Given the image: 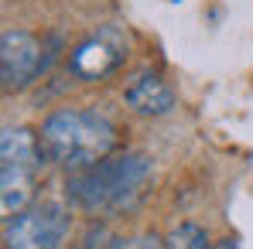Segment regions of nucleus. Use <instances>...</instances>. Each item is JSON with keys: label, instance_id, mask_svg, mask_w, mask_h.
<instances>
[{"label": "nucleus", "instance_id": "20e7f679", "mask_svg": "<svg viewBox=\"0 0 253 249\" xmlns=\"http://www.w3.org/2000/svg\"><path fill=\"white\" fill-rule=\"evenodd\" d=\"M44 65H48L44 44L35 35L14 31V28H7L0 35V82L7 92L28 89L44 72Z\"/></svg>", "mask_w": 253, "mask_h": 249}, {"label": "nucleus", "instance_id": "7ed1b4c3", "mask_svg": "<svg viewBox=\"0 0 253 249\" xmlns=\"http://www.w3.org/2000/svg\"><path fill=\"white\" fill-rule=\"evenodd\" d=\"M69 212L58 202H42L24 212H17L14 218H7L3 229V243L7 249H62L69 239Z\"/></svg>", "mask_w": 253, "mask_h": 249}, {"label": "nucleus", "instance_id": "9b49d317", "mask_svg": "<svg viewBox=\"0 0 253 249\" xmlns=\"http://www.w3.org/2000/svg\"><path fill=\"white\" fill-rule=\"evenodd\" d=\"M113 249H165V239L154 232H140L130 239H113Z\"/></svg>", "mask_w": 253, "mask_h": 249}, {"label": "nucleus", "instance_id": "423d86ee", "mask_svg": "<svg viewBox=\"0 0 253 249\" xmlns=\"http://www.w3.org/2000/svg\"><path fill=\"white\" fill-rule=\"evenodd\" d=\"M124 103L133 113H140V116H168L171 109L178 106V96H174V89L161 75L140 72L124 89Z\"/></svg>", "mask_w": 253, "mask_h": 249}, {"label": "nucleus", "instance_id": "f257e3e1", "mask_svg": "<svg viewBox=\"0 0 253 249\" xmlns=\"http://www.w3.org/2000/svg\"><path fill=\"white\" fill-rule=\"evenodd\" d=\"M42 147L51 164L83 171L117 150V126L96 109H58L42 123Z\"/></svg>", "mask_w": 253, "mask_h": 249}, {"label": "nucleus", "instance_id": "6e6552de", "mask_svg": "<svg viewBox=\"0 0 253 249\" xmlns=\"http://www.w3.org/2000/svg\"><path fill=\"white\" fill-rule=\"evenodd\" d=\"M35 178H38V171H31V167L0 164V212H3V218H14L17 212L31 208Z\"/></svg>", "mask_w": 253, "mask_h": 249}, {"label": "nucleus", "instance_id": "1a4fd4ad", "mask_svg": "<svg viewBox=\"0 0 253 249\" xmlns=\"http://www.w3.org/2000/svg\"><path fill=\"white\" fill-rule=\"evenodd\" d=\"M165 249H212V246L199 222H181L165 236Z\"/></svg>", "mask_w": 253, "mask_h": 249}, {"label": "nucleus", "instance_id": "39448f33", "mask_svg": "<svg viewBox=\"0 0 253 249\" xmlns=\"http://www.w3.org/2000/svg\"><path fill=\"white\" fill-rule=\"evenodd\" d=\"M124 62H126V35L117 24H106L92 38L76 44V51L69 58V69L79 79H103V75L117 72Z\"/></svg>", "mask_w": 253, "mask_h": 249}, {"label": "nucleus", "instance_id": "9d476101", "mask_svg": "<svg viewBox=\"0 0 253 249\" xmlns=\"http://www.w3.org/2000/svg\"><path fill=\"white\" fill-rule=\"evenodd\" d=\"M72 249H113V236H110L106 225H89Z\"/></svg>", "mask_w": 253, "mask_h": 249}, {"label": "nucleus", "instance_id": "f03ea898", "mask_svg": "<svg viewBox=\"0 0 253 249\" xmlns=\"http://www.w3.org/2000/svg\"><path fill=\"white\" fill-rule=\"evenodd\" d=\"M151 178V157L140 150H126V154H110L106 161L83 171H72V178L65 181V195L72 205L85 212H103V208H120L130 198H137V191L147 184Z\"/></svg>", "mask_w": 253, "mask_h": 249}, {"label": "nucleus", "instance_id": "f8f14e48", "mask_svg": "<svg viewBox=\"0 0 253 249\" xmlns=\"http://www.w3.org/2000/svg\"><path fill=\"white\" fill-rule=\"evenodd\" d=\"M212 249H240V243L236 239H222V243H215Z\"/></svg>", "mask_w": 253, "mask_h": 249}, {"label": "nucleus", "instance_id": "0eeeda50", "mask_svg": "<svg viewBox=\"0 0 253 249\" xmlns=\"http://www.w3.org/2000/svg\"><path fill=\"white\" fill-rule=\"evenodd\" d=\"M42 161H48V157H44L42 137H35V130H28V126H3L0 130V164L38 171Z\"/></svg>", "mask_w": 253, "mask_h": 249}]
</instances>
